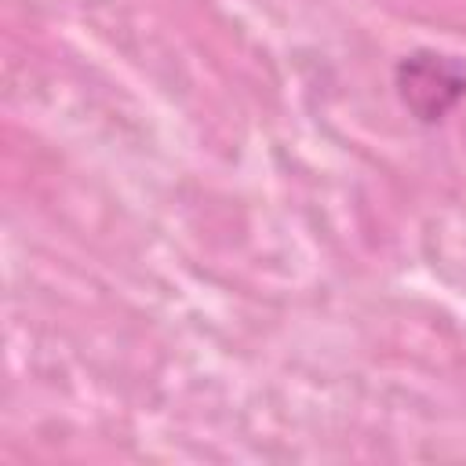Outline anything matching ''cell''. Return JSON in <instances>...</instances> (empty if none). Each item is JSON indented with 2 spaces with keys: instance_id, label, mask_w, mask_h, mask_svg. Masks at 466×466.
<instances>
[{
  "instance_id": "obj_1",
  "label": "cell",
  "mask_w": 466,
  "mask_h": 466,
  "mask_svg": "<svg viewBox=\"0 0 466 466\" xmlns=\"http://www.w3.org/2000/svg\"><path fill=\"white\" fill-rule=\"evenodd\" d=\"M393 84H397L404 109L415 120L437 124L466 98V58L430 51V47L411 51L397 62Z\"/></svg>"
}]
</instances>
